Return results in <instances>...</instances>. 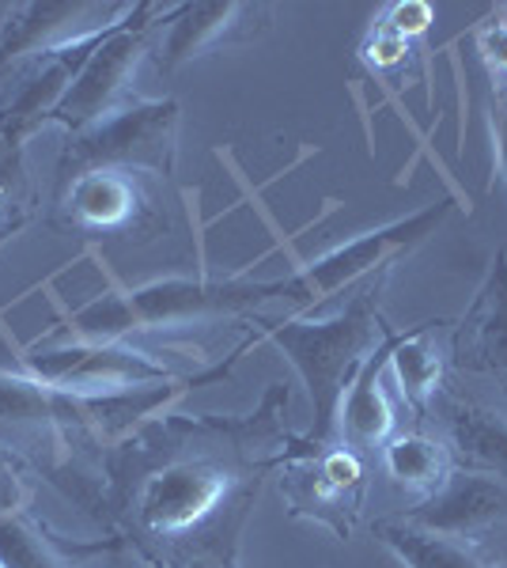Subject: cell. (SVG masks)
Listing matches in <instances>:
<instances>
[{"mask_svg":"<svg viewBox=\"0 0 507 568\" xmlns=\"http://www.w3.org/2000/svg\"><path fill=\"white\" fill-rule=\"evenodd\" d=\"M359 61L372 72H379V77H398V72H409L413 61H417V42L386 31V27L375 20L367 27L364 42H359Z\"/></svg>","mask_w":507,"mask_h":568,"instance_id":"7402d4cb","label":"cell"},{"mask_svg":"<svg viewBox=\"0 0 507 568\" xmlns=\"http://www.w3.org/2000/svg\"><path fill=\"white\" fill-rule=\"evenodd\" d=\"M163 8L168 4H136V12L125 23H118L114 31L99 39L80 77L72 80L69 95L61 99L58 114H53L64 136L88 130V125L103 122V118L141 99L133 91V77L141 61L152 58V23L163 16Z\"/></svg>","mask_w":507,"mask_h":568,"instance_id":"30bf717a","label":"cell"},{"mask_svg":"<svg viewBox=\"0 0 507 568\" xmlns=\"http://www.w3.org/2000/svg\"><path fill=\"white\" fill-rule=\"evenodd\" d=\"M394 270H383L375 277L359 281L353 288V300L329 318H273L262 323V334L254 342H273L276 349L292 361L300 372L303 387L311 394V409H315V425L311 439L318 444H334L337 439V414L345 402L348 387L367 364V356L383 345L386 318L379 315L383 288Z\"/></svg>","mask_w":507,"mask_h":568,"instance_id":"3957f363","label":"cell"},{"mask_svg":"<svg viewBox=\"0 0 507 568\" xmlns=\"http://www.w3.org/2000/svg\"><path fill=\"white\" fill-rule=\"evenodd\" d=\"M439 402H444V409H439L447 433L444 439L458 470L485 474V478L507 485V417L466 398H444L439 394Z\"/></svg>","mask_w":507,"mask_h":568,"instance_id":"2e32d148","label":"cell"},{"mask_svg":"<svg viewBox=\"0 0 507 568\" xmlns=\"http://www.w3.org/2000/svg\"><path fill=\"white\" fill-rule=\"evenodd\" d=\"M160 182L129 171H88L50 190V224L72 235H129L152 240L168 227Z\"/></svg>","mask_w":507,"mask_h":568,"instance_id":"9c48e42d","label":"cell"},{"mask_svg":"<svg viewBox=\"0 0 507 568\" xmlns=\"http://www.w3.org/2000/svg\"><path fill=\"white\" fill-rule=\"evenodd\" d=\"M254 511H235L224 516L197 535H186L179 542L152 549L144 561L152 568H239V546H243V527Z\"/></svg>","mask_w":507,"mask_h":568,"instance_id":"44dd1931","label":"cell"},{"mask_svg":"<svg viewBox=\"0 0 507 568\" xmlns=\"http://www.w3.org/2000/svg\"><path fill=\"white\" fill-rule=\"evenodd\" d=\"M379 23L386 31L402 34V39L409 42H420L424 34H428V27L436 23V8L428 4V0H398V4H386Z\"/></svg>","mask_w":507,"mask_h":568,"instance_id":"cb8c5ba5","label":"cell"},{"mask_svg":"<svg viewBox=\"0 0 507 568\" xmlns=\"http://www.w3.org/2000/svg\"><path fill=\"white\" fill-rule=\"evenodd\" d=\"M372 535L379 538V546L398 557L402 568H496V561L481 546L424 530L405 516L375 519Z\"/></svg>","mask_w":507,"mask_h":568,"instance_id":"d6986e66","label":"cell"},{"mask_svg":"<svg viewBox=\"0 0 507 568\" xmlns=\"http://www.w3.org/2000/svg\"><path fill=\"white\" fill-rule=\"evenodd\" d=\"M273 4L262 0H224V4H168L152 23V61L163 77L186 69L209 53L239 50L273 27Z\"/></svg>","mask_w":507,"mask_h":568,"instance_id":"7c38bea8","label":"cell"},{"mask_svg":"<svg viewBox=\"0 0 507 568\" xmlns=\"http://www.w3.org/2000/svg\"><path fill=\"white\" fill-rule=\"evenodd\" d=\"M469 39H474V50H477V58H481L488 80L504 84L507 80V4L493 8V12L469 31Z\"/></svg>","mask_w":507,"mask_h":568,"instance_id":"603a6c76","label":"cell"},{"mask_svg":"<svg viewBox=\"0 0 507 568\" xmlns=\"http://www.w3.org/2000/svg\"><path fill=\"white\" fill-rule=\"evenodd\" d=\"M402 516L413 519L424 530L481 546L493 530H500L507 524V485L485 478V474L458 470L436 497L417 500Z\"/></svg>","mask_w":507,"mask_h":568,"instance_id":"5bb4252c","label":"cell"},{"mask_svg":"<svg viewBox=\"0 0 507 568\" xmlns=\"http://www.w3.org/2000/svg\"><path fill=\"white\" fill-rule=\"evenodd\" d=\"M383 470L398 489L413 493L417 500L436 497L444 485L458 474V463L450 455L447 439L428 433H398L383 447Z\"/></svg>","mask_w":507,"mask_h":568,"instance_id":"ffe728a7","label":"cell"},{"mask_svg":"<svg viewBox=\"0 0 507 568\" xmlns=\"http://www.w3.org/2000/svg\"><path fill=\"white\" fill-rule=\"evenodd\" d=\"M488 125H493V175H500L507 182V80L504 84H493Z\"/></svg>","mask_w":507,"mask_h":568,"instance_id":"d4e9b609","label":"cell"},{"mask_svg":"<svg viewBox=\"0 0 507 568\" xmlns=\"http://www.w3.org/2000/svg\"><path fill=\"white\" fill-rule=\"evenodd\" d=\"M436 326L439 323H424L405 329V334L398 329L391 361H386V372L394 375L398 398L409 406V414L417 420L432 414V406L439 402L447 379V356L436 342Z\"/></svg>","mask_w":507,"mask_h":568,"instance_id":"ac0fdd59","label":"cell"},{"mask_svg":"<svg viewBox=\"0 0 507 568\" xmlns=\"http://www.w3.org/2000/svg\"><path fill=\"white\" fill-rule=\"evenodd\" d=\"M276 304V281L251 277H155L133 288H114L88 300L64 315L50 337L64 342H133L136 334L174 329L212 318L254 315L257 307Z\"/></svg>","mask_w":507,"mask_h":568,"instance_id":"277c9868","label":"cell"},{"mask_svg":"<svg viewBox=\"0 0 507 568\" xmlns=\"http://www.w3.org/2000/svg\"><path fill=\"white\" fill-rule=\"evenodd\" d=\"M466 375H485L507 394V251L488 258V270L477 284L474 300L463 311L450 334V356Z\"/></svg>","mask_w":507,"mask_h":568,"instance_id":"4fadbf2b","label":"cell"},{"mask_svg":"<svg viewBox=\"0 0 507 568\" xmlns=\"http://www.w3.org/2000/svg\"><path fill=\"white\" fill-rule=\"evenodd\" d=\"M27 224H31V220L12 216V213H4V209H0V246H4V243H12L16 235H20Z\"/></svg>","mask_w":507,"mask_h":568,"instance_id":"484cf974","label":"cell"},{"mask_svg":"<svg viewBox=\"0 0 507 568\" xmlns=\"http://www.w3.org/2000/svg\"><path fill=\"white\" fill-rule=\"evenodd\" d=\"M394 337L398 329H386L383 345L367 356V364L348 387L345 402H341L337 414V439L348 447H356L359 455H375V447H386V439L398 436V409L386 390V361H391Z\"/></svg>","mask_w":507,"mask_h":568,"instance_id":"9a60e30c","label":"cell"},{"mask_svg":"<svg viewBox=\"0 0 507 568\" xmlns=\"http://www.w3.org/2000/svg\"><path fill=\"white\" fill-rule=\"evenodd\" d=\"M133 12L136 4L125 0H31L8 8L0 23V72L103 39Z\"/></svg>","mask_w":507,"mask_h":568,"instance_id":"8fae6325","label":"cell"},{"mask_svg":"<svg viewBox=\"0 0 507 568\" xmlns=\"http://www.w3.org/2000/svg\"><path fill=\"white\" fill-rule=\"evenodd\" d=\"M193 387L125 394L53 390L23 368H0V444L103 524V459L144 420L168 414Z\"/></svg>","mask_w":507,"mask_h":568,"instance_id":"7a4b0ae2","label":"cell"},{"mask_svg":"<svg viewBox=\"0 0 507 568\" xmlns=\"http://www.w3.org/2000/svg\"><path fill=\"white\" fill-rule=\"evenodd\" d=\"M447 213L450 201H436V205H424L417 213L391 220V224L372 227V232L334 246L329 254L303 265L300 273L276 281V304L292 307L288 318H311L337 292H353L359 281L375 277L383 270H394V262L405 258L409 251H417L428 235H436V227L444 224Z\"/></svg>","mask_w":507,"mask_h":568,"instance_id":"ba28073f","label":"cell"},{"mask_svg":"<svg viewBox=\"0 0 507 568\" xmlns=\"http://www.w3.org/2000/svg\"><path fill=\"white\" fill-rule=\"evenodd\" d=\"M281 500L292 519L326 527L337 542H348L364 516V500L372 489V470L367 455L356 447L341 444H318L311 436L288 439V452L273 470Z\"/></svg>","mask_w":507,"mask_h":568,"instance_id":"52a82bcc","label":"cell"},{"mask_svg":"<svg viewBox=\"0 0 507 568\" xmlns=\"http://www.w3.org/2000/svg\"><path fill=\"white\" fill-rule=\"evenodd\" d=\"M292 394L270 383L243 417L160 414L118 439L103 459V527L110 538L149 557L152 549L197 535L224 516L254 511L288 452Z\"/></svg>","mask_w":507,"mask_h":568,"instance_id":"6da1fadb","label":"cell"},{"mask_svg":"<svg viewBox=\"0 0 507 568\" xmlns=\"http://www.w3.org/2000/svg\"><path fill=\"white\" fill-rule=\"evenodd\" d=\"M179 130L182 106L174 99H136L103 122L64 136L53 186L88 171H129V175L171 182L179 163Z\"/></svg>","mask_w":507,"mask_h":568,"instance_id":"8992f818","label":"cell"},{"mask_svg":"<svg viewBox=\"0 0 507 568\" xmlns=\"http://www.w3.org/2000/svg\"><path fill=\"white\" fill-rule=\"evenodd\" d=\"M122 542L110 535L99 542H72L31 508L0 516V565L4 568H88V557L110 554Z\"/></svg>","mask_w":507,"mask_h":568,"instance_id":"e0dca14e","label":"cell"},{"mask_svg":"<svg viewBox=\"0 0 507 568\" xmlns=\"http://www.w3.org/2000/svg\"><path fill=\"white\" fill-rule=\"evenodd\" d=\"M254 345L243 342L224 361L205 364H174L163 361L168 353L141 349L133 342H64L45 337L39 345H27L20 364L34 379H42L53 390L69 394H125L149 387H205L212 379H224L232 364Z\"/></svg>","mask_w":507,"mask_h":568,"instance_id":"5b68a950","label":"cell"}]
</instances>
